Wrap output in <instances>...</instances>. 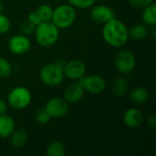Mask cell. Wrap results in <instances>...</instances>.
Wrapping results in <instances>:
<instances>
[{
	"instance_id": "obj_1",
	"label": "cell",
	"mask_w": 156,
	"mask_h": 156,
	"mask_svg": "<svg viewBox=\"0 0 156 156\" xmlns=\"http://www.w3.org/2000/svg\"><path fill=\"white\" fill-rule=\"evenodd\" d=\"M128 30L123 22L114 17L104 24L102 37L108 45L113 48H122L129 40Z\"/></svg>"
},
{
	"instance_id": "obj_2",
	"label": "cell",
	"mask_w": 156,
	"mask_h": 156,
	"mask_svg": "<svg viewBox=\"0 0 156 156\" xmlns=\"http://www.w3.org/2000/svg\"><path fill=\"white\" fill-rule=\"evenodd\" d=\"M35 38L37 44L43 48H50L55 45L59 37V29L50 21H43L35 28Z\"/></svg>"
},
{
	"instance_id": "obj_3",
	"label": "cell",
	"mask_w": 156,
	"mask_h": 156,
	"mask_svg": "<svg viewBox=\"0 0 156 156\" xmlns=\"http://www.w3.org/2000/svg\"><path fill=\"white\" fill-rule=\"evenodd\" d=\"M77 17L76 8L70 4H63L53 9L51 21L58 29H66L73 25Z\"/></svg>"
},
{
	"instance_id": "obj_4",
	"label": "cell",
	"mask_w": 156,
	"mask_h": 156,
	"mask_svg": "<svg viewBox=\"0 0 156 156\" xmlns=\"http://www.w3.org/2000/svg\"><path fill=\"white\" fill-rule=\"evenodd\" d=\"M41 81L49 87L59 86L65 78L63 69L58 67L56 63H48L44 65L39 71Z\"/></svg>"
},
{
	"instance_id": "obj_5",
	"label": "cell",
	"mask_w": 156,
	"mask_h": 156,
	"mask_svg": "<svg viewBox=\"0 0 156 156\" xmlns=\"http://www.w3.org/2000/svg\"><path fill=\"white\" fill-rule=\"evenodd\" d=\"M32 101L30 90L23 86H17L12 89L7 95L8 104L16 110H23L29 106Z\"/></svg>"
},
{
	"instance_id": "obj_6",
	"label": "cell",
	"mask_w": 156,
	"mask_h": 156,
	"mask_svg": "<svg viewBox=\"0 0 156 156\" xmlns=\"http://www.w3.org/2000/svg\"><path fill=\"white\" fill-rule=\"evenodd\" d=\"M78 83L88 92L92 94H101L106 89L105 80L97 74L84 75L78 80Z\"/></svg>"
},
{
	"instance_id": "obj_7",
	"label": "cell",
	"mask_w": 156,
	"mask_h": 156,
	"mask_svg": "<svg viewBox=\"0 0 156 156\" xmlns=\"http://www.w3.org/2000/svg\"><path fill=\"white\" fill-rule=\"evenodd\" d=\"M136 66V59L130 50H121L115 58V67L121 74L131 73Z\"/></svg>"
},
{
	"instance_id": "obj_8",
	"label": "cell",
	"mask_w": 156,
	"mask_h": 156,
	"mask_svg": "<svg viewBox=\"0 0 156 156\" xmlns=\"http://www.w3.org/2000/svg\"><path fill=\"white\" fill-rule=\"evenodd\" d=\"M46 111L48 112L51 118H61L67 115L69 110V102L64 100V98H51L49 99L45 107Z\"/></svg>"
},
{
	"instance_id": "obj_9",
	"label": "cell",
	"mask_w": 156,
	"mask_h": 156,
	"mask_svg": "<svg viewBox=\"0 0 156 156\" xmlns=\"http://www.w3.org/2000/svg\"><path fill=\"white\" fill-rule=\"evenodd\" d=\"M8 47L13 54L23 55L29 51L31 48V41L26 35L17 34L10 38L8 42Z\"/></svg>"
},
{
	"instance_id": "obj_10",
	"label": "cell",
	"mask_w": 156,
	"mask_h": 156,
	"mask_svg": "<svg viewBox=\"0 0 156 156\" xmlns=\"http://www.w3.org/2000/svg\"><path fill=\"white\" fill-rule=\"evenodd\" d=\"M86 70L85 63L80 59H71L67 61L63 69L65 77L73 80H78L80 78L84 76L86 74Z\"/></svg>"
},
{
	"instance_id": "obj_11",
	"label": "cell",
	"mask_w": 156,
	"mask_h": 156,
	"mask_svg": "<svg viewBox=\"0 0 156 156\" xmlns=\"http://www.w3.org/2000/svg\"><path fill=\"white\" fill-rule=\"evenodd\" d=\"M90 16L94 22L99 24H105L115 17V13L113 9L108 5H97L90 9Z\"/></svg>"
},
{
	"instance_id": "obj_12",
	"label": "cell",
	"mask_w": 156,
	"mask_h": 156,
	"mask_svg": "<svg viewBox=\"0 0 156 156\" xmlns=\"http://www.w3.org/2000/svg\"><path fill=\"white\" fill-rule=\"evenodd\" d=\"M124 124L132 129L138 128L144 122V115L137 108H130L126 110L122 117Z\"/></svg>"
},
{
	"instance_id": "obj_13",
	"label": "cell",
	"mask_w": 156,
	"mask_h": 156,
	"mask_svg": "<svg viewBox=\"0 0 156 156\" xmlns=\"http://www.w3.org/2000/svg\"><path fill=\"white\" fill-rule=\"evenodd\" d=\"M85 90L77 82L69 84L64 90V100L69 103H76L82 100Z\"/></svg>"
},
{
	"instance_id": "obj_14",
	"label": "cell",
	"mask_w": 156,
	"mask_h": 156,
	"mask_svg": "<svg viewBox=\"0 0 156 156\" xmlns=\"http://www.w3.org/2000/svg\"><path fill=\"white\" fill-rule=\"evenodd\" d=\"M14 119L6 114L0 115V138H9L15 130Z\"/></svg>"
},
{
	"instance_id": "obj_15",
	"label": "cell",
	"mask_w": 156,
	"mask_h": 156,
	"mask_svg": "<svg viewBox=\"0 0 156 156\" xmlns=\"http://www.w3.org/2000/svg\"><path fill=\"white\" fill-rule=\"evenodd\" d=\"M129 38L133 40H144L149 35V29L146 25L143 24H137L133 27H132L129 30Z\"/></svg>"
},
{
	"instance_id": "obj_16",
	"label": "cell",
	"mask_w": 156,
	"mask_h": 156,
	"mask_svg": "<svg viewBox=\"0 0 156 156\" xmlns=\"http://www.w3.org/2000/svg\"><path fill=\"white\" fill-rule=\"evenodd\" d=\"M11 144L16 148L23 147L27 141V133L25 129L19 128L17 130H14L12 134L10 135Z\"/></svg>"
},
{
	"instance_id": "obj_17",
	"label": "cell",
	"mask_w": 156,
	"mask_h": 156,
	"mask_svg": "<svg viewBox=\"0 0 156 156\" xmlns=\"http://www.w3.org/2000/svg\"><path fill=\"white\" fill-rule=\"evenodd\" d=\"M142 18L144 25L149 27H154L156 25V5L154 3L143 8Z\"/></svg>"
},
{
	"instance_id": "obj_18",
	"label": "cell",
	"mask_w": 156,
	"mask_h": 156,
	"mask_svg": "<svg viewBox=\"0 0 156 156\" xmlns=\"http://www.w3.org/2000/svg\"><path fill=\"white\" fill-rule=\"evenodd\" d=\"M131 100L137 104H144L149 99V91L144 87H136L130 92Z\"/></svg>"
},
{
	"instance_id": "obj_19",
	"label": "cell",
	"mask_w": 156,
	"mask_h": 156,
	"mask_svg": "<svg viewBox=\"0 0 156 156\" xmlns=\"http://www.w3.org/2000/svg\"><path fill=\"white\" fill-rule=\"evenodd\" d=\"M128 90H129V80L126 78L120 77L116 79L112 87V91L116 96L118 97L124 96L127 93Z\"/></svg>"
},
{
	"instance_id": "obj_20",
	"label": "cell",
	"mask_w": 156,
	"mask_h": 156,
	"mask_svg": "<svg viewBox=\"0 0 156 156\" xmlns=\"http://www.w3.org/2000/svg\"><path fill=\"white\" fill-rule=\"evenodd\" d=\"M46 154L48 156H64L66 154V147L62 143L54 141L48 144Z\"/></svg>"
},
{
	"instance_id": "obj_21",
	"label": "cell",
	"mask_w": 156,
	"mask_h": 156,
	"mask_svg": "<svg viewBox=\"0 0 156 156\" xmlns=\"http://www.w3.org/2000/svg\"><path fill=\"white\" fill-rule=\"evenodd\" d=\"M36 11L39 15L42 21H50L51 20L52 15H53V8L49 5L42 4L37 8Z\"/></svg>"
},
{
	"instance_id": "obj_22",
	"label": "cell",
	"mask_w": 156,
	"mask_h": 156,
	"mask_svg": "<svg viewBox=\"0 0 156 156\" xmlns=\"http://www.w3.org/2000/svg\"><path fill=\"white\" fill-rule=\"evenodd\" d=\"M12 70L13 69L10 62L6 58L0 57V78L2 79L8 78L11 75Z\"/></svg>"
},
{
	"instance_id": "obj_23",
	"label": "cell",
	"mask_w": 156,
	"mask_h": 156,
	"mask_svg": "<svg viewBox=\"0 0 156 156\" xmlns=\"http://www.w3.org/2000/svg\"><path fill=\"white\" fill-rule=\"evenodd\" d=\"M97 0H69V3L75 8H90L96 3Z\"/></svg>"
},
{
	"instance_id": "obj_24",
	"label": "cell",
	"mask_w": 156,
	"mask_h": 156,
	"mask_svg": "<svg viewBox=\"0 0 156 156\" xmlns=\"http://www.w3.org/2000/svg\"><path fill=\"white\" fill-rule=\"evenodd\" d=\"M51 117L50 115L48 114V112L46 111L45 108H42V109H39L37 112V114H36V120L38 123H41V124H45V123H48L49 122Z\"/></svg>"
},
{
	"instance_id": "obj_25",
	"label": "cell",
	"mask_w": 156,
	"mask_h": 156,
	"mask_svg": "<svg viewBox=\"0 0 156 156\" xmlns=\"http://www.w3.org/2000/svg\"><path fill=\"white\" fill-rule=\"evenodd\" d=\"M11 27V23L9 18L0 13V34H6Z\"/></svg>"
},
{
	"instance_id": "obj_26",
	"label": "cell",
	"mask_w": 156,
	"mask_h": 156,
	"mask_svg": "<svg viewBox=\"0 0 156 156\" xmlns=\"http://www.w3.org/2000/svg\"><path fill=\"white\" fill-rule=\"evenodd\" d=\"M20 28H21V31L24 33V35H28V34H31V33H33L35 31L36 26H34L28 20H27V21L22 22Z\"/></svg>"
},
{
	"instance_id": "obj_27",
	"label": "cell",
	"mask_w": 156,
	"mask_h": 156,
	"mask_svg": "<svg viewBox=\"0 0 156 156\" xmlns=\"http://www.w3.org/2000/svg\"><path fill=\"white\" fill-rule=\"evenodd\" d=\"M129 3L137 8H144L150 4L154 3V0H129Z\"/></svg>"
},
{
	"instance_id": "obj_28",
	"label": "cell",
	"mask_w": 156,
	"mask_h": 156,
	"mask_svg": "<svg viewBox=\"0 0 156 156\" xmlns=\"http://www.w3.org/2000/svg\"><path fill=\"white\" fill-rule=\"evenodd\" d=\"M27 20L29 22H31L34 26H37L38 24H40L41 22H43L39 16V15L37 14V11H32L29 13L28 16H27Z\"/></svg>"
},
{
	"instance_id": "obj_29",
	"label": "cell",
	"mask_w": 156,
	"mask_h": 156,
	"mask_svg": "<svg viewBox=\"0 0 156 156\" xmlns=\"http://www.w3.org/2000/svg\"><path fill=\"white\" fill-rule=\"evenodd\" d=\"M6 111H7V103L5 101L0 100V115L5 114Z\"/></svg>"
},
{
	"instance_id": "obj_30",
	"label": "cell",
	"mask_w": 156,
	"mask_h": 156,
	"mask_svg": "<svg viewBox=\"0 0 156 156\" xmlns=\"http://www.w3.org/2000/svg\"><path fill=\"white\" fill-rule=\"evenodd\" d=\"M148 124L152 129H154L156 126V117L154 115H152L148 118Z\"/></svg>"
},
{
	"instance_id": "obj_31",
	"label": "cell",
	"mask_w": 156,
	"mask_h": 156,
	"mask_svg": "<svg viewBox=\"0 0 156 156\" xmlns=\"http://www.w3.org/2000/svg\"><path fill=\"white\" fill-rule=\"evenodd\" d=\"M2 9H3V4H2V2L0 1V13H1Z\"/></svg>"
}]
</instances>
